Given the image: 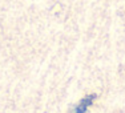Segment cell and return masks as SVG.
<instances>
[{"mask_svg": "<svg viewBox=\"0 0 125 113\" xmlns=\"http://www.w3.org/2000/svg\"><path fill=\"white\" fill-rule=\"evenodd\" d=\"M94 99H96V94H88V96H85L84 99H81L79 101V104L72 109L71 113H85L89 106L92 105V103L94 101Z\"/></svg>", "mask_w": 125, "mask_h": 113, "instance_id": "cell-1", "label": "cell"}]
</instances>
